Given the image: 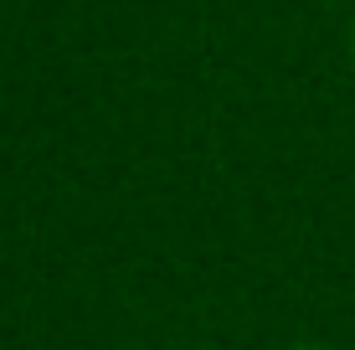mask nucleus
Instances as JSON below:
<instances>
[{"label":"nucleus","instance_id":"f257e3e1","mask_svg":"<svg viewBox=\"0 0 355 350\" xmlns=\"http://www.w3.org/2000/svg\"><path fill=\"white\" fill-rule=\"evenodd\" d=\"M299 350H314V345H299Z\"/></svg>","mask_w":355,"mask_h":350}]
</instances>
